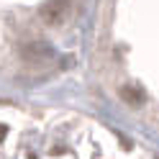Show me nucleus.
Segmentation results:
<instances>
[{
	"label": "nucleus",
	"mask_w": 159,
	"mask_h": 159,
	"mask_svg": "<svg viewBox=\"0 0 159 159\" xmlns=\"http://www.w3.org/2000/svg\"><path fill=\"white\" fill-rule=\"evenodd\" d=\"M21 54L26 62H46V59L54 57V49L49 41H31V44H23Z\"/></svg>",
	"instance_id": "obj_1"
},
{
	"label": "nucleus",
	"mask_w": 159,
	"mask_h": 159,
	"mask_svg": "<svg viewBox=\"0 0 159 159\" xmlns=\"http://www.w3.org/2000/svg\"><path fill=\"white\" fill-rule=\"evenodd\" d=\"M64 11H67V0H46L41 5V18H44V23L54 26L64 18Z\"/></svg>",
	"instance_id": "obj_2"
},
{
	"label": "nucleus",
	"mask_w": 159,
	"mask_h": 159,
	"mask_svg": "<svg viewBox=\"0 0 159 159\" xmlns=\"http://www.w3.org/2000/svg\"><path fill=\"white\" fill-rule=\"evenodd\" d=\"M121 98L128 103V105H139V103H144V90L141 87H134V85H123L121 87Z\"/></svg>",
	"instance_id": "obj_3"
},
{
	"label": "nucleus",
	"mask_w": 159,
	"mask_h": 159,
	"mask_svg": "<svg viewBox=\"0 0 159 159\" xmlns=\"http://www.w3.org/2000/svg\"><path fill=\"white\" fill-rule=\"evenodd\" d=\"M5 131H8V128H5V126H0V136H5Z\"/></svg>",
	"instance_id": "obj_4"
},
{
	"label": "nucleus",
	"mask_w": 159,
	"mask_h": 159,
	"mask_svg": "<svg viewBox=\"0 0 159 159\" xmlns=\"http://www.w3.org/2000/svg\"><path fill=\"white\" fill-rule=\"evenodd\" d=\"M28 159H36V154H28Z\"/></svg>",
	"instance_id": "obj_5"
}]
</instances>
